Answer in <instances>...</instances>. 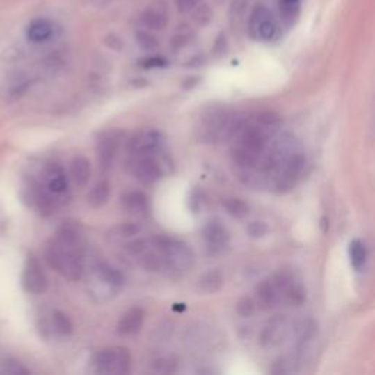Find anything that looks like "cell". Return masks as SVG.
<instances>
[{"instance_id":"obj_31","label":"cell","mask_w":375,"mask_h":375,"mask_svg":"<svg viewBox=\"0 0 375 375\" xmlns=\"http://www.w3.org/2000/svg\"><path fill=\"white\" fill-rule=\"evenodd\" d=\"M192 12H193V21H196L198 25H205L212 18V10L207 5H200Z\"/></svg>"},{"instance_id":"obj_17","label":"cell","mask_w":375,"mask_h":375,"mask_svg":"<svg viewBox=\"0 0 375 375\" xmlns=\"http://www.w3.org/2000/svg\"><path fill=\"white\" fill-rule=\"evenodd\" d=\"M255 296L262 308H273L282 303L279 289H277L273 277H267L258 283L255 287Z\"/></svg>"},{"instance_id":"obj_36","label":"cell","mask_w":375,"mask_h":375,"mask_svg":"<svg viewBox=\"0 0 375 375\" xmlns=\"http://www.w3.org/2000/svg\"><path fill=\"white\" fill-rule=\"evenodd\" d=\"M125 249L131 254V255H141L143 253H145L148 249V242L144 241V239H140V241H134L131 244H128L127 246H125Z\"/></svg>"},{"instance_id":"obj_16","label":"cell","mask_w":375,"mask_h":375,"mask_svg":"<svg viewBox=\"0 0 375 375\" xmlns=\"http://www.w3.org/2000/svg\"><path fill=\"white\" fill-rule=\"evenodd\" d=\"M145 319V312L143 308H131L125 312L118 324V331L122 336H134L136 333H140Z\"/></svg>"},{"instance_id":"obj_11","label":"cell","mask_w":375,"mask_h":375,"mask_svg":"<svg viewBox=\"0 0 375 375\" xmlns=\"http://www.w3.org/2000/svg\"><path fill=\"white\" fill-rule=\"evenodd\" d=\"M169 21V8L164 2L151 3L141 15V25L150 31H161Z\"/></svg>"},{"instance_id":"obj_33","label":"cell","mask_w":375,"mask_h":375,"mask_svg":"<svg viewBox=\"0 0 375 375\" xmlns=\"http://www.w3.org/2000/svg\"><path fill=\"white\" fill-rule=\"evenodd\" d=\"M192 40V33L191 31H180L177 33L173 40H172V46L175 50H179V49H184L186 45H189V41Z\"/></svg>"},{"instance_id":"obj_25","label":"cell","mask_w":375,"mask_h":375,"mask_svg":"<svg viewBox=\"0 0 375 375\" xmlns=\"http://www.w3.org/2000/svg\"><path fill=\"white\" fill-rule=\"evenodd\" d=\"M110 184L107 180H102V182L97 184L88 196V202L91 207L94 208H102L104 204H107L109 198H110Z\"/></svg>"},{"instance_id":"obj_4","label":"cell","mask_w":375,"mask_h":375,"mask_svg":"<svg viewBox=\"0 0 375 375\" xmlns=\"http://www.w3.org/2000/svg\"><path fill=\"white\" fill-rule=\"evenodd\" d=\"M271 277L277 289H279L282 302L294 305V307H301L305 299H307V292H305L303 285L292 271L280 270L274 273Z\"/></svg>"},{"instance_id":"obj_35","label":"cell","mask_w":375,"mask_h":375,"mask_svg":"<svg viewBox=\"0 0 375 375\" xmlns=\"http://www.w3.org/2000/svg\"><path fill=\"white\" fill-rule=\"evenodd\" d=\"M140 230H141L140 226H136L134 223L122 225V226H118L115 229V232H116V234L119 236V238H131V236H135Z\"/></svg>"},{"instance_id":"obj_27","label":"cell","mask_w":375,"mask_h":375,"mask_svg":"<svg viewBox=\"0 0 375 375\" xmlns=\"http://www.w3.org/2000/svg\"><path fill=\"white\" fill-rule=\"evenodd\" d=\"M349 258H351L352 267L356 271L362 270V267L365 266V261H367V249H365V245L362 244V241L355 239L349 244Z\"/></svg>"},{"instance_id":"obj_7","label":"cell","mask_w":375,"mask_h":375,"mask_svg":"<svg viewBox=\"0 0 375 375\" xmlns=\"http://www.w3.org/2000/svg\"><path fill=\"white\" fill-rule=\"evenodd\" d=\"M93 362L102 372H128L131 356L127 349L106 347L94 355Z\"/></svg>"},{"instance_id":"obj_39","label":"cell","mask_w":375,"mask_h":375,"mask_svg":"<svg viewBox=\"0 0 375 375\" xmlns=\"http://www.w3.org/2000/svg\"><path fill=\"white\" fill-rule=\"evenodd\" d=\"M197 81H200V78H189L186 82H189V84H184V88H191V87H193V86H197L198 84V82Z\"/></svg>"},{"instance_id":"obj_32","label":"cell","mask_w":375,"mask_h":375,"mask_svg":"<svg viewBox=\"0 0 375 375\" xmlns=\"http://www.w3.org/2000/svg\"><path fill=\"white\" fill-rule=\"evenodd\" d=\"M236 311L242 317H249L255 311V302L251 298H242L236 305Z\"/></svg>"},{"instance_id":"obj_10","label":"cell","mask_w":375,"mask_h":375,"mask_svg":"<svg viewBox=\"0 0 375 375\" xmlns=\"http://www.w3.org/2000/svg\"><path fill=\"white\" fill-rule=\"evenodd\" d=\"M289 333V321L287 318L283 315H277L267 323V326L264 327L260 342L264 347H274L277 344H280Z\"/></svg>"},{"instance_id":"obj_12","label":"cell","mask_w":375,"mask_h":375,"mask_svg":"<svg viewBox=\"0 0 375 375\" xmlns=\"http://www.w3.org/2000/svg\"><path fill=\"white\" fill-rule=\"evenodd\" d=\"M120 145V138L118 132H106L103 134L99 141H97V157H99V163L104 170H107L112 166L118 150Z\"/></svg>"},{"instance_id":"obj_37","label":"cell","mask_w":375,"mask_h":375,"mask_svg":"<svg viewBox=\"0 0 375 375\" xmlns=\"http://www.w3.org/2000/svg\"><path fill=\"white\" fill-rule=\"evenodd\" d=\"M202 3V0H176V6L180 13L192 12Z\"/></svg>"},{"instance_id":"obj_20","label":"cell","mask_w":375,"mask_h":375,"mask_svg":"<svg viewBox=\"0 0 375 375\" xmlns=\"http://www.w3.org/2000/svg\"><path fill=\"white\" fill-rule=\"evenodd\" d=\"M56 241L59 244H62L63 246L72 248V249H78L81 251L82 248V232L79 229V226L74 221H66L63 223L58 233H56Z\"/></svg>"},{"instance_id":"obj_28","label":"cell","mask_w":375,"mask_h":375,"mask_svg":"<svg viewBox=\"0 0 375 375\" xmlns=\"http://www.w3.org/2000/svg\"><path fill=\"white\" fill-rule=\"evenodd\" d=\"M51 324H53L54 331H56L59 336L67 337V336H71L72 333H74V324L71 321V318H69L62 311L53 312V315H51Z\"/></svg>"},{"instance_id":"obj_6","label":"cell","mask_w":375,"mask_h":375,"mask_svg":"<svg viewBox=\"0 0 375 375\" xmlns=\"http://www.w3.org/2000/svg\"><path fill=\"white\" fill-rule=\"evenodd\" d=\"M305 169V157L299 151H295L276 173L274 186L277 192H287L294 189Z\"/></svg>"},{"instance_id":"obj_19","label":"cell","mask_w":375,"mask_h":375,"mask_svg":"<svg viewBox=\"0 0 375 375\" xmlns=\"http://www.w3.org/2000/svg\"><path fill=\"white\" fill-rule=\"evenodd\" d=\"M69 176L78 188H84L91 177V163L84 156H77L69 166Z\"/></svg>"},{"instance_id":"obj_1","label":"cell","mask_w":375,"mask_h":375,"mask_svg":"<svg viewBox=\"0 0 375 375\" xmlns=\"http://www.w3.org/2000/svg\"><path fill=\"white\" fill-rule=\"evenodd\" d=\"M264 128L266 125H248L241 128L238 144L233 150L234 160L245 168H254L260 163L269 148V135Z\"/></svg>"},{"instance_id":"obj_24","label":"cell","mask_w":375,"mask_h":375,"mask_svg":"<svg viewBox=\"0 0 375 375\" xmlns=\"http://www.w3.org/2000/svg\"><path fill=\"white\" fill-rule=\"evenodd\" d=\"M282 22L286 26L294 25L301 12V0H277Z\"/></svg>"},{"instance_id":"obj_2","label":"cell","mask_w":375,"mask_h":375,"mask_svg":"<svg viewBox=\"0 0 375 375\" xmlns=\"http://www.w3.org/2000/svg\"><path fill=\"white\" fill-rule=\"evenodd\" d=\"M45 260L50 269L58 271L65 277V279L71 282H79L82 273H84L81 251L63 246L56 239L50 241L46 245Z\"/></svg>"},{"instance_id":"obj_29","label":"cell","mask_w":375,"mask_h":375,"mask_svg":"<svg viewBox=\"0 0 375 375\" xmlns=\"http://www.w3.org/2000/svg\"><path fill=\"white\" fill-rule=\"evenodd\" d=\"M99 274H100V279L107 283L110 287H115V289H120L125 283V277L122 276V273L113 267L110 266H106V264H103V266H100L99 269Z\"/></svg>"},{"instance_id":"obj_9","label":"cell","mask_w":375,"mask_h":375,"mask_svg":"<svg viewBox=\"0 0 375 375\" xmlns=\"http://www.w3.org/2000/svg\"><path fill=\"white\" fill-rule=\"evenodd\" d=\"M163 175V166L151 154L140 156L134 163V176L136 177V180H140L143 185H152L159 182Z\"/></svg>"},{"instance_id":"obj_38","label":"cell","mask_w":375,"mask_h":375,"mask_svg":"<svg viewBox=\"0 0 375 375\" xmlns=\"http://www.w3.org/2000/svg\"><path fill=\"white\" fill-rule=\"evenodd\" d=\"M267 230L269 228L264 221H254V223L248 226V233L249 236H253V238H260V236H264L267 233Z\"/></svg>"},{"instance_id":"obj_5","label":"cell","mask_w":375,"mask_h":375,"mask_svg":"<svg viewBox=\"0 0 375 375\" xmlns=\"http://www.w3.org/2000/svg\"><path fill=\"white\" fill-rule=\"evenodd\" d=\"M249 34L261 41H273L279 37V25L264 5L254 8L249 18Z\"/></svg>"},{"instance_id":"obj_8","label":"cell","mask_w":375,"mask_h":375,"mask_svg":"<svg viewBox=\"0 0 375 375\" xmlns=\"http://www.w3.org/2000/svg\"><path fill=\"white\" fill-rule=\"evenodd\" d=\"M22 287L33 295H41L47 290V277L34 254L26 257L22 271Z\"/></svg>"},{"instance_id":"obj_23","label":"cell","mask_w":375,"mask_h":375,"mask_svg":"<svg viewBox=\"0 0 375 375\" xmlns=\"http://www.w3.org/2000/svg\"><path fill=\"white\" fill-rule=\"evenodd\" d=\"M221 286H223V274L217 269L202 274L198 280V289L202 294H216Z\"/></svg>"},{"instance_id":"obj_21","label":"cell","mask_w":375,"mask_h":375,"mask_svg":"<svg viewBox=\"0 0 375 375\" xmlns=\"http://www.w3.org/2000/svg\"><path fill=\"white\" fill-rule=\"evenodd\" d=\"M53 31V24L49 19L38 18L29 25L26 37H29V40L33 41V43H45V41L51 38Z\"/></svg>"},{"instance_id":"obj_34","label":"cell","mask_w":375,"mask_h":375,"mask_svg":"<svg viewBox=\"0 0 375 375\" xmlns=\"http://www.w3.org/2000/svg\"><path fill=\"white\" fill-rule=\"evenodd\" d=\"M141 67L144 69H157V67H166L168 66V61L161 56H150L140 62Z\"/></svg>"},{"instance_id":"obj_30","label":"cell","mask_w":375,"mask_h":375,"mask_svg":"<svg viewBox=\"0 0 375 375\" xmlns=\"http://www.w3.org/2000/svg\"><path fill=\"white\" fill-rule=\"evenodd\" d=\"M136 43L143 50H154L159 46L157 38L147 31L136 33Z\"/></svg>"},{"instance_id":"obj_18","label":"cell","mask_w":375,"mask_h":375,"mask_svg":"<svg viewBox=\"0 0 375 375\" xmlns=\"http://www.w3.org/2000/svg\"><path fill=\"white\" fill-rule=\"evenodd\" d=\"M46 188L53 196H61L67 191V177L59 164H49L45 170Z\"/></svg>"},{"instance_id":"obj_13","label":"cell","mask_w":375,"mask_h":375,"mask_svg":"<svg viewBox=\"0 0 375 375\" xmlns=\"http://www.w3.org/2000/svg\"><path fill=\"white\" fill-rule=\"evenodd\" d=\"M161 145V134L157 131H144L129 141L128 150L135 156L152 154Z\"/></svg>"},{"instance_id":"obj_14","label":"cell","mask_w":375,"mask_h":375,"mask_svg":"<svg viewBox=\"0 0 375 375\" xmlns=\"http://www.w3.org/2000/svg\"><path fill=\"white\" fill-rule=\"evenodd\" d=\"M25 189H26V198L30 200V204L35 207L41 214L49 216L54 212V200L51 198V193L47 191V188L45 189L43 186H40V184L33 180L30 186Z\"/></svg>"},{"instance_id":"obj_15","label":"cell","mask_w":375,"mask_h":375,"mask_svg":"<svg viewBox=\"0 0 375 375\" xmlns=\"http://www.w3.org/2000/svg\"><path fill=\"white\" fill-rule=\"evenodd\" d=\"M229 232L220 221H210L204 228V239L213 253H220L229 244Z\"/></svg>"},{"instance_id":"obj_26","label":"cell","mask_w":375,"mask_h":375,"mask_svg":"<svg viewBox=\"0 0 375 375\" xmlns=\"http://www.w3.org/2000/svg\"><path fill=\"white\" fill-rule=\"evenodd\" d=\"M221 205H223L225 212L234 218H244L249 214V205L241 198L236 197L223 198L221 200Z\"/></svg>"},{"instance_id":"obj_22","label":"cell","mask_w":375,"mask_h":375,"mask_svg":"<svg viewBox=\"0 0 375 375\" xmlns=\"http://www.w3.org/2000/svg\"><path fill=\"white\" fill-rule=\"evenodd\" d=\"M122 205L127 212L144 214L148 210V198L140 191H132L122 197Z\"/></svg>"},{"instance_id":"obj_3","label":"cell","mask_w":375,"mask_h":375,"mask_svg":"<svg viewBox=\"0 0 375 375\" xmlns=\"http://www.w3.org/2000/svg\"><path fill=\"white\" fill-rule=\"evenodd\" d=\"M154 246L161 254L164 267L173 273H188L196 264V255H193L192 249L182 241L157 238L154 239Z\"/></svg>"}]
</instances>
